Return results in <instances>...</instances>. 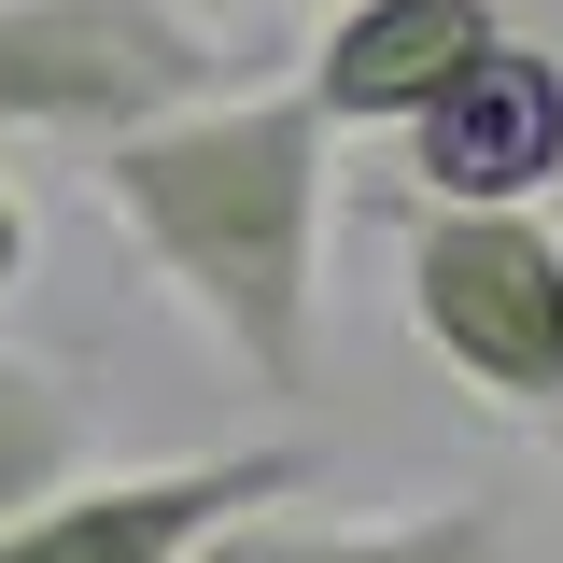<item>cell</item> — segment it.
<instances>
[{"label":"cell","instance_id":"1","mask_svg":"<svg viewBox=\"0 0 563 563\" xmlns=\"http://www.w3.org/2000/svg\"><path fill=\"white\" fill-rule=\"evenodd\" d=\"M99 198L128 225L155 296H184L211 352L254 395L324 380V211H339V128L296 85H211L155 128L99 141Z\"/></svg>","mask_w":563,"mask_h":563},{"label":"cell","instance_id":"2","mask_svg":"<svg viewBox=\"0 0 563 563\" xmlns=\"http://www.w3.org/2000/svg\"><path fill=\"white\" fill-rule=\"evenodd\" d=\"M409 240V324L451 366V395L521 422L563 465V225L550 211H422L395 198Z\"/></svg>","mask_w":563,"mask_h":563},{"label":"cell","instance_id":"3","mask_svg":"<svg viewBox=\"0 0 563 563\" xmlns=\"http://www.w3.org/2000/svg\"><path fill=\"white\" fill-rule=\"evenodd\" d=\"M225 85L198 0H0V141H128Z\"/></svg>","mask_w":563,"mask_h":563},{"label":"cell","instance_id":"4","mask_svg":"<svg viewBox=\"0 0 563 563\" xmlns=\"http://www.w3.org/2000/svg\"><path fill=\"white\" fill-rule=\"evenodd\" d=\"M310 493V437H254V451H198V465H85L43 507L0 521V563H198L225 521L296 507Z\"/></svg>","mask_w":563,"mask_h":563},{"label":"cell","instance_id":"5","mask_svg":"<svg viewBox=\"0 0 563 563\" xmlns=\"http://www.w3.org/2000/svg\"><path fill=\"white\" fill-rule=\"evenodd\" d=\"M395 141H409V198L422 211H536L550 169H563V43L493 29Z\"/></svg>","mask_w":563,"mask_h":563},{"label":"cell","instance_id":"6","mask_svg":"<svg viewBox=\"0 0 563 563\" xmlns=\"http://www.w3.org/2000/svg\"><path fill=\"white\" fill-rule=\"evenodd\" d=\"M493 29H507V0H324L296 99H310L339 141H352V128H409V113L479 57Z\"/></svg>","mask_w":563,"mask_h":563},{"label":"cell","instance_id":"7","mask_svg":"<svg viewBox=\"0 0 563 563\" xmlns=\"http://www.w3.org/2000/svg\"><path fill=\"white\" fill-rule=\"evenodd\" d=\"M198 563H536L507 493H422L395 521H296V507H254L225 521Z\"/></svg>","mask_w":563,"mask_h":563},{"label":"cell","instance_id":"8","mask_svg":"<svg viewBox=\"0 0 563 563\" xmlns=\"http://www.w3.org/2000/svg\"><path fill=\"white\" fill-rule=\"evenodd\" d=\"M85 451H99L85 366H57V352H0V521L43 507L57 479H85Z\"/></svg>","mask_w":563,"mask_h":563},{"label":"cell","instance_id":"9","mask_svg":"<svg viewBox=\"0 0 563 563\" xmlns=\"http://www.w3.org/2000/svg\"><path fill=\"white\" fill-rule=\"evenodd\" d=\"M14 282H29V198L0 184V296H14Z\"/></svg>","mask_w":563,"mask_h":563},{"label":"cell","instance_id":"10","mask_svg":"<svg viewBox=\"0 0 563 563\" xmlns=\"http://www.w3.org/2000/svg\"><path fill=\"white\" fill-rule=\"evenodd\" d=\"M536 211H550V225H563V169H550V198H536Z\"/></svg>","mask_w":563,"mask_h":563},{"label":"cell","instance_id":"11","mask_svg":"<svg viewBox=\"0 0 563 563\" xmlns=\"http://www.w3.org/2000/svg\"><path fill=\"white\" fill-rule=\"evenodd\" d=\"M310 14H324V0H310Z\"/></svg>","mask_w":563,"mask_h":563}]
</instances>
